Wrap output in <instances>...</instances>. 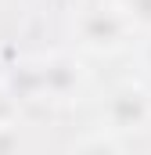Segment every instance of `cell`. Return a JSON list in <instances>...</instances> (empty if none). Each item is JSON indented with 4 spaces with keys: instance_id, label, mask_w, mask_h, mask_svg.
Listing matches in <instances>:
<instances>
[{
    "instance_id": "6da1fadb",
    "label": "cell",
    "mask_w": 151,
    "mask_h": 155,
    "mask_svg": "<svg viewBox=\"0 0 151 155\" xmlns=\"http://www.w3.org/2000/svg\"><path fill=\"white\" fill-rule=\"evenodd\" d=\"M133 22L126 18V11L104 0V4H86L72 18V36L79 43V51L86 54H119L133 43Z\"/></svg>"
},
{
    "instance_id": "7a4b0ae2",
    "label": "cell",
    "mask_w": 151,
    "mask_h": 155,
    "mask_svg": "<svg viewBox=\"0 0 151 155\" xmlns=\"http://www.w3.org/2000/svg\"><path fill=\"white\" fill-rule=\"evenodd\" d=\"M25 90L43 105H72L86 90V69L72 54H40L25 65Z\"/></svg>"
},
{
    "instance_id": "3957f363",
    "label": "cell",
    "mask_w": 151,
    "mask_h": 155,
    "mask_svg": "<svg viewBox=\"0 0 151 155\" xmlns=\"http://www.w3.org/2000/svg\"><path fill=\"white\" fill-rule=\"evenodd\" d=\"M101 126L115 137H130L151 126V90L140 83H122L101 105Z\"/></svg>"
},
{
    "instance_id": "277c9868",
    "label": "cell",
    "mask_w": 151,
    "mask_h": 155,
    "mask_svg": "<svg viewBox=\"0 0 151 155\" xmlns=\"http://www.w3.org/2000/svg\"><path fill=\"white\" fill-rule=\"evenodd\" d=\"M115 4L126 11L137 33H151V0H115Z\"/></svg>"
},
{
    "instance_id": "5b68a950",
    "label": "cell",
    "mask_w": 151,
    "mask_h": 155,
    "mask_svg": "<svg viewBox=\"0 0 151 155\" xmlns=\"http://www.w3.org/2000/svg\"><path fill=\"white\" fill-rule=\"evenodd\" d=\"M137 61H140V72L151 79V33H144V40L137 43Z\"/></svg>"
},
{
    "instance_id": "8992f818",
    "label": "cell",
    "mask_w": 151,
    "mask_h": 155,
    "mask_svg": "<svg viewBox=\"0 0 151 155\" xmlns=\"http://www.w3.org/2000/svg\"><path fill=\"white\" fill-rule=\"evenodd\" d=\"M0 119H4V116H0Z\"/></svg>"
}]
</instances>
